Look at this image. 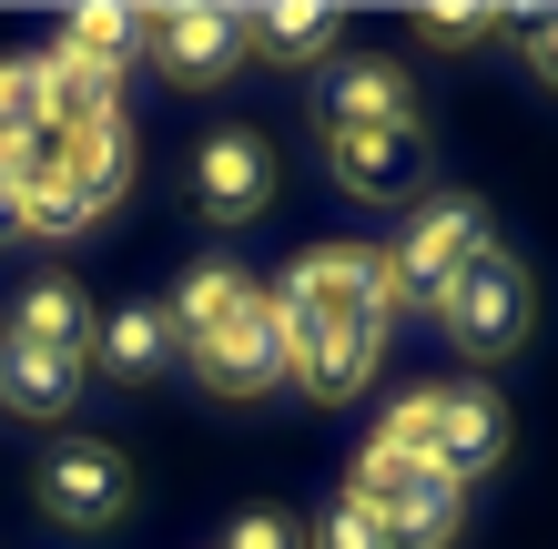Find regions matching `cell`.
<instances>
[{"instance_id": "obj_1", "label": "cell", "mask_w": 558, "mask_h": 549, "mask_svg": "<svg viewBox=\"0 0 558 549\" xmlns=\"http://www.w3.org/2000/svg\"><path fill=\"white\" fill-rule=\"evenodd\" d=\"M345 509H366V520L386 529V549H447L468 489H457V478H437L426 458H407V447L366 438V447H355V468H345Z\"/></svg>"}, {"instance_id": "obj_2", "label": "cell", "mask_w": 558, "mask_h": 549, "mask_svg": "<svg viewBox=\"0 0 558 549\" xmlns=\"http://www.w3.org/2000/svg\"><path fill=\"white\" fill-rule=\"evenodd\" d=\"M487 244H498V235H487V204H468V193H416L407 235L376 244L386 254V296H397V306H437Z\"/></svg>"}, {"instance_id": "obj_3", "label": "cell", "mask_w": 558, "mask_h": 549, "mask_svg": "<svg viewBox=\"0 0 558 549\" xmlns=\"http://www.w3.org/2000/svg\"><path fill=\"white\" fill-rule=\"evenodd\" d=\"M284 315H305V326H355L376 336L386 315H397V296H386V254L376 244H305L275 285Z\"/></svg>"}, {"instance_id": "obj_4", "label": "cell", "mask_w": 558, "mask_h": 549, "mask_svg": "<svg viewBox=\"0 0 558 549\" xmlns=\"http://www.w3.org/2000/svg\"><path fill=\"white\" fill-rule=\"evenodd\" d=\"M529 315H538V285H529V265L498 254V244H487L477 265L437 296V326L468 346V357H518V346H529Z\"/></svg>"}, {"instance_id": "obj_5", "label": "cell", "mask_w": 558, "mask_h": 549, "mask_svg": "<svg viewBox=\"0 0 558 549\" xmlns=\"http://www.w3.org/2000/svg\"><path fill=\"white\" fill-rule=\"evenodd\" d=\"M31 489H41V509L61 529H112L122 499H133V458H122L112 438H51Z\"/></svg>"}, {"instance_id": "obj_6", "label": "cell", "mask_w": 558, "mask_h": 549, "mask_svg": "<svg viewBox=\"0 0 558 549\" xmlns=\"http://www.w3.org/2000/svg\"><path fill=\"white\" fill-rule=\"evenodd\" d=\"M193 377L214 386V397H265V386H284V315H275V285H254V296L223 315V326L204 346H183Z\"/></svg>"}, {"instance_id": "obj_7", "label": "cell", "mask_w": 558, "mask_h": 549, "mask_svg": "<svg viewBox=\"0 0 558 549\" xmlns=\"http://www.w3.org/2000/svg\"><path fill=\"white\" fill-rule=\"evenodd\" d=\"M437 478H487L508 458V407H498V386H426V447H416Z\"/></svg>"}, {"instance_id": "obj_8", "label": "cell", "mask_w": 558, "mask_h": 549, "mask_svg": "<svg viewBox=\"0 0 558 549\" xmlns=\"http://www.w3.org/2000/svg\"><path fill=\"white\" fill-rule=\"evenodd\" d=\"M325 164L355 204H416L426 193V133L416 122H386V133H325Z\"/></svg>"}, {"instance_id": "obj_9", "label": "cell", "mask_w": 558, "mask_h": 549, "mask_svg": "<svg viewBox=\"0 0 558 549\" xmlns=\"http://www.w3.org/2000/svg\"><path fill=\"white\" fill-rule=\"evenodd\" d=\"M143 61H162V82H183V92H214L244 61V11H214V0H193V11H153V51Z\"/></svg>"}, {"instance_id": "obj_10", "label": "cell", "mask_w": 558, "mask_h": 549, "mask_svg": "<svg viewBox=\"0 0 558 549\" xmlns=\"http://www.w3.org/2000/svg\"><path fill=\"white\" fill-rule=\"evenodd\" d=\"M275 315H284V306H275ZM366 377H376V336L284 315V386H305L315 407H345V397H366Z\"/></svg>"}, {"instance_id": "obj_11", "label": "cell", "mask_w": 558, "mask_h": 549, "mask_svg": "<svg viewBox=\"0 0 558 549\" xmlns=\"http://www.w3.org/2000/svg\"><path fill=\"white\" fill-rule=\"evenodd\" d=\"M386 122H416V92H407V61H336L315 92V133H386Z\"/></svg>"}, {"instance_id": "obj_12", "label": "cell", "mask_w": 558, "mask_h": 549, "mask_svg": "<svg viewBox=\"0 0 558 549\" xmlns=\"http://www.w3.org/2000/svg\"><path fill=\"white\" fill-rule=\"evenodd\" d=\"M265 193H275V153H265V133H214L204 153H193V204H204L214 224L265 214Z\"/></svg>"}, {"instance_id": "obj_13", "label": "cell", "mask_w": 558, "mask_h": 549, "mask_svg": "<svg viewBox=\"0 0 558 549\" xmlns=\"http://www.w3.org/2000/svg\"><path fill=\"white\" fill-rule=\"evenodd\" d=\"M51 183L72 193V214H82V224H102V214L122 204V183H133V133H122V122L61 133V164H51Z\"/></svg>"}, {"instance_id": "obj_14", "label": "cell", "mask_w": 558, "mask_h": 549, "mask_svg": "<svg viewBox=\"0 0 558 549\" xmlns=\"http://www.w3.org/2000/svg\"><path fill=\"white\" fill-rule=\"evenodd\" d=\"M41 122L51 133H92V122H122V72H92L72 51H41Z\"/></svg>"}, {"instance_id": "obj_15", "label": "cell", "mask_w": 558, "mask_h": 549, "mask_svg": "<svg viewBox=\"0 0 558 549\" xmlns=\"http://www.w3.org/2000/svg\"><path fill=\"white\" fill-rule=\"evenodd\" d=\"M72 397H82V357L0 336V407H21V417H61Z\"/></svg>"}, {"instance_id": "obj_16", "label": "cell", "mask_w": 558, "mask_h": 549, "mask_svg": "<svg viewBox=\"0 0 558 549\" xmlns=\"http://www.w3.org/2000/svg\"><path fill=\"white\" fill-rule=\"evenodd\" d=\"M336 31H345L336 0H275V11H244V51H265V61H325Z\"/></svg>"}, {"instance_id": "obj_17", "label": "cell", "mask_w": 558, "mask_h": 549, "mask_svg": "<svg viewBox=\"0 0 558 549\" xmlns=\"http://www.w3.org/2000/svg\"><path fill=\"white\" fill-rule=\"evenodd\" d=\"M61 51L92 61V72H133V61L153 51V11H122V0H92V11L61 21Z\"/></svg>"}, {"instance_id": "obj_18", "label": "cell", "mask_w": 558, "mask_h": 549, "mask_svg": "<svg viewBox=\"0 0 558 549\" xmlns=\"http://www.w3.org/2000/svg\"><path fill=\"white\" fill-rule=\"evenodd\" d=\"M11 336L21 346H61V357H82V336H92V296L72 275H31L21 285V306H11Z\"/></svg>"}, {"instance_id": "obj_19", "label": "cell", "mask_w": 558, "mask_h": 549, "mask_svg": "<svg viewBox=\"0 0 558 549\" xmlns=\"http://www.w3.org/2000/svg\"><path fill=\"white\" fill-rule=\"evenodd\" d=\"M244 296H254V275H244V265H193L173 296H162V315H173V346H204Z\"/></svg>"}, {"instance_id": "obj_20", "label": "cell", "mask_w": 558, "mask_h": 549, "mask_svg": "<svg viewBox=\"0 0 558 549\" xmlns=\"http://www.w3.org/2000/svg\"><path fill=\"white\" fill-rule=\"evenodd\" d=\"M162 357H173V315H162L153 296H133V306L102 315V367L112 377H153Z\"/></svg>"}, {"instance_id": "obj_21", "label": "cell", "mask_w": 558, "mask_h": 549, "mask_svg": "<svg viewBox=\"0 0 558 549\" xmlns=\"http://www.w3.org/2000/svg\"><path fill=\"white\" fill-rule=\"evenodd\" d=\"M498 31H508V11H477V0H426L416 11V41H437V51H477Z\"/></svg>"}, {"instance_id": "obj_22", "label": "cell", "mask_w": 558, "mask_h": 549, "mask_svg": "<svg viewBox=\"0 0 558 549\" xmlns=\"http://www.w3.org/2000/svg\"><path fill=\"white\" fill-rule=\"evenodd\" d=\"M41 133V51H0V143Z\"/></svg>"}, {"instance_id": "obj_23", "label": "cell", "mask_w": 558, "mask_h": 549, "mask_svg": "<svg viewBox=\"0 0 558 549\" xmlns=\"http://www.w3.org/2000/svg\"><path fill=\"white\" fill-rule=\"evenodd\" d=\"M508 41H518V61L558 92V11H508Z\"/></svg>"}, {"instance_id": "obj_24", "label": "cell", "mask_w": 558, "mask_h": 549, "mask_svg": "<svg viewBox=\"0 0 558 549\" xmlns=\"http://www.w3.org/2000/svg\"><path fill=\"white\" fill-rule=\"evenodd\" d=\"M305 549H386V529L366 520V509H345V499H336V509L305 529Z\"/></svg>"}, {"instance_id": "obj_25", "label": "cell", "mask_w": 558, "mask_h": 549, "mask_svg": "<svg viewBox=\"0 0 558 549\" xmlns=\"http://www.w3.org/2000/svg\"><path fill=\"white\" fill-rule=\"evenodd\" d=\"M223 549H305V529H294V520H275V509H244V520L223 529Z\"/></svg>"}, {"instance_id": "obj_26", "label": "cell", "mask_w": 558, "mask_h": 549, "mask_svg": "<svg viewBox=\"0 0 558 549\" xmlns=\"http://www.w3.org/2000/svg\"><path fill=\"white\" fill-rule=\"evenodd\" d=\"M11 235H21V183L0 174V244H11Z\"/></svg>"}]
</instances>
